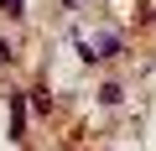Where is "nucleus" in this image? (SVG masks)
<instances>
[{
	"label": "nucleus",
	"mask_w": 156,
	"mask_h": 151,
	"mask_svg": "<svg viewBox=\"0 0 156 151\" xmlns=\"http://www.w3.org/2000/svg\"><path fill=\"white\" fill-rule=\"evenodd\" d=\"M0 5H5V11H11V16H16V11H21V0H0Z\"/></svg>",
	"instance_id": "nucleus-1"
},
{
	"label": "nucleus",
	"mask_w": 156,
	"mask_h": 151,
	"mask_svg": "<svg viewBox=\"0 0 156 151\" xmlns=\"http://www.w3.org/2000/svg\"><path fill=\"white\" fill-rule=\"evenodd\" d=\"M0 57H11V47H5V37H0Z\"/></svg>",
	"instance_id": "nucleus-2"
}]
</instances>
